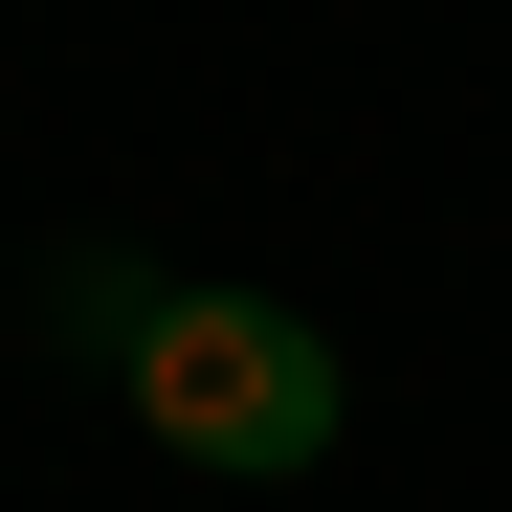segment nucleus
<instances>
[{
    "label": "nucleus",
    "mask_w": 512,
    "mask_h": 512,
    "mask_svg": "<svg viewBox=\"0 0 512 512\" xmlns=\"http://www.w3.org/2000/svg\"><path fill=\"white\" fill-rule=\"evenodd\" d=\"M134 423L179 468H223V490H290V468H334V334L290 312V290H156V334H134Z\"/></svg>",
    "instance_id": "f257e3e1"
},
{
    "label": "nucleus",
    "mask_w": 512,
    "mask_h": 512,
    "mask_svg": "<svg viewBox=\"0 0 512 512\" xmlns=\"http://www.w3.org/2000/svg\"><path fill=\"white\" fill-rule=\"evenodd\" d=\"M45 312H67V357H134V334H156V268H134V245H67Z\"/></svg>",
    "instance_id": "f03ea898"
}]
</instances>
